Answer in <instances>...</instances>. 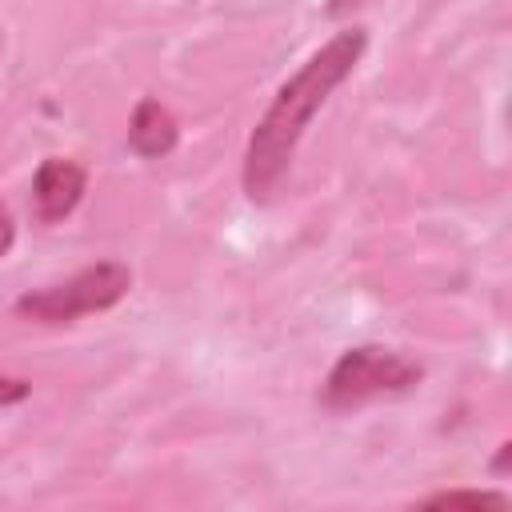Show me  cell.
Returning <instances> with one entry per match:
<instances>
[{
    "mask_svg": "<svg viewBox=\"0 0 512 512\" xmlns=\"http://www.w3.org/2000/svg\"><path fill=\"white\" fill-rule=\"evenodd\" d=\"M364 48H368V32L344 28L328 44H320L300 64L296 76H288L276 88V96L264 108V116L256 120V128L248 136V152H244V192L252 200H268L276 192V184L284 180V172L292 164V152H296L304 128L324 108V100L352 76Z\"/></svg>",
    "mask_w": 512,
    "mask_h": 512,
    "instance_id": "obj_1",
    "label": "cell"
},
{
    "mask_svg": "<svg viewBox=\"0 0 512 512\" xmlns=\"http://www.w3.org/2000/svg\"><path fill=\"white\" fill-rule=\"evenodd\" d=\"M132 288V272L120 260H96L88 268H80L76 276H68L64 284H48L36 292H24L12 308L20 320H36V324H72L76 316L88 312H104L112 304H120Z\"/></svg>",
    "mask_w": 512,
    "mask_h": 512,
    "instance_id": "obj_3",
    "label": "cell"
},
{
    "mask_svg": "<svg viewBox=\"0 0 512 512\" xmlns=\"http://www.w3.org/2000/svg\"><path fill=\"white\" fill-rule=\"evenodd\" d=\"M420 380H424V368L416 360H408L404 352L384 348V344H356L324 376L320 404L332 412H348V408H360L376 396L408 392Z\"/></svg>",
    "mask_w": 512,
    "mask_h": 512,
    "instance_id": "obj_2",
    "label": "cell"
},
{
    "mask_svg": "<svg viewBox=\"0 0 512 512\" xmlns=\"http://www.w3.org/2000/svg\"><path fill=\"white\" fill-rule=\"evenodd\" d=\"M360 4H364V0H328V4H324V16L340 20V16H352Z\"/></svg>",
    "mask_w": 512,
    "mask_h": 512,
    "instance_id": "obj_9",
    "label": "cell"
},
{
    "mask_svg": "<svg viewBox=\"0 0 512 512\" xmlns=\"http://www.w3.org/2000/svg\"><path fill=\"white\" fill-rule=\"evenodd\" d=\"M180 140V124L176 116L156 100V96H144L136 108H132V120H128V148L144 160H160L176 148Z\"/></svg>",
    "mask_w": 512,
    "mask_h": 512,
    "instance_id": "obj_5",
    "label": "cell"
},
{
    "mask_svg": "<svg viewBox=\"0 0 512 512\" xmlns=\"http://www.w3.org/2000/svg\"><path fill=\"white\" fill-rule=\"evenodd\" d=\"M420 508H508V496L504 492H484V488H456V492L424 496Z\"/></svg>",
    "mask_w": 512,
    "mask_h": 512,
    "instance_id": "obj_6",
    "label": "cell"
},
{
    "mask_svg": "<svg viewBox=\"0 0 512 512\" xmlns=\"http://www.w3.org/2000/svg\"><path fill=\"white\" fill-rule=\"evenodd\" d=\"M84 188H88V172L84 164L76 160H64V156H48L36 176H32V204H36V216L44 224H60L64 216L76 212V204L84 200Z\"/></svg>",
    "mask_w": 512,
    "mask_h": 512,
    "instance_id": "obj_4",
    "label": "cell"
},
{
    "mask_svg": "<svg viewBox=\"0 0 512 512\" xmlns=\"http://www.w3.org/2000/svg\"><path fill=\"white\" fill-rule=\"evenodd\" d=\"M28 392H32L28 380H20V376H0V408H4V404H20V400H28Z\"/></svg>",
    "mask_w": 512,
    "mask_h": 512,
    "instance_id": "obj_7",
    "label": "cell"
},
{
    "mask_svg": "<svg viewBox=\"0 0 512 512\" xmlns=\"http://www.w3.org/2000/svg\"><path fill=\"white\" fill-rule=\"evenodd\" d=\"M508 460H512V444H500V452L492 460V472H508Z\"/></svg>",
    "mask_w": 512,
    "mask_h": 512,
    "instance_id": "obj_10",
    "label": "cell"
},
{
    "mask_svg": "<svg viewBox=\"0 0 512 512\" xmlns=\"http://www.w3.org/2000/svg\"><path fill=\"white\" fill-rule=\"evenodd\" d=\"M12 244H16V220H12L8 204L0 200V260L12 252Z\"/></svg>",
    "mask_w": 512,
    "mask_h": 512,
    "instance_id": "obj_8",
    "label": "cell"
}]
</instances>
